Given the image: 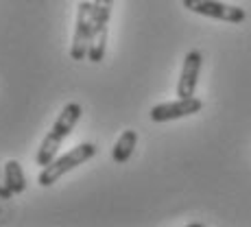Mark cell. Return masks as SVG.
<instances>
[{"label": "cell", "mask_w": 251, "mask_h": 227, "mask_svg": "<svg viewBox=\"0 0 251 227\" xmlns=\"http://www.w3.org/2000/svg\"><path fill=\"white\" fill-rule=\"evenodd\" d=\"M94 153H96V147L92 142H83V144H79V147L70 149L68 153H64L61 157L52 159L48 166L42 168V173L37 175V183L44 186V188L52 186V183L59 181L66 173H70L72 168L81 166V164H85L88 159H92L94 157Z\"/></svg>", "instance_id": "cell-2"}, {"label": "cell", "mask_w": 251, "mask_h": 227, "mask_svg": "<svg viewBox=\"0 0 251 227\" xmlns=\"http://www.w3.org/2000/svg\"><path fill=\"white\" fill-rule=\"evenodd\" d=\"M203 109V101L195 99V96H186V99L168 101V103H160L151 109V120L153 123H171L177 118H186Z\"/></svg>", "instance_id": "cell-6"}, {"label": "cell", "mask_w": 251, "mask_h": 227, "mask_svg": "<svg viewBox=\"0 0 251 227\" xmlns=\"http://www.w3.org/2000/svg\"><path fill=\"white\" fill-rule=\"evenodd\" d=\"M92 11H94V2L90 0H81L76 4V26L70 46V57L75 61H83L88 57L92 44Z\"/></svg>", "instance_id": "cell-4"}, {"label": "cell", "mask_w": 251, "mask_h": 227, "mask_svg": "<svg viewBox=\"0 0 251 227\" xmlns=\"http://www.w3.org/2000/svg\"><path fill=\"white\" fill-rule=\"evenodd\" d=\"M4 181H7L9 190L13 195H20V192L26 188V179H24V173H22V166L18 159H9L4 164Z\"/></svg>", "instance_id": "cell-9"}, {"label": "cell", "mask_w": 251, "mask_h": 227, "mask_svg": "<svg viewBox=\"0 0 251 227\" xmlns=\"http://www.w3.org/2000/svg\"><path fill=\"white\" fill-rule=\"evenodd\" d=\"M136 144H138V131H133V129L123 131L120 133V138L116 140V144H114V151H112L114 162L116 164H125L129 157H131Z\"/></svg>", "instance_id": "cell-8"}, {"label": "cell", "mask_w": 251, "mask_h": 227, "mask_svg": "<svg viewBox=\"0 0 251 227\" xmlns=\"http://www.w3.org/2000/svg\"><path fill=\"white\" fill-rule=\"evenodd\" d=\"M183 7L192 13H199L205 18H214V20H223L231 24H240L247 18V11L234 4H225L221 0H181Z\"/></svg>", "instance_id": "cell-5"}, {"label": "cell", "mask_w": 251, "mask_h": 227, "mask_svg": "<svg viewBox=\"0 0 251 227\" xmlns=\"http://www.w3.org/2000/svg\"><path fill=\"white\" fill-rule=\"evenodd\" d=\"M81 114H83V109H81L79 103H68L64 109H61V114L57 116L55 125L50 127V131L46 133L44 142H42L40 151H37L35 155V162L37 166H48V164L55 159L57 151L61 149V142H64L66 138L72 133V129L76 127V123H79Z\"/></svg>", "instance_id": "cell-1"}, {"label": "cell", "mask_w": 251, "mask_h": 227, "mask_svg": "<svg viewBox=\"0 0 251 227\" xmlns=\"http://www.w3.org/2000/svg\"><path fill=\"white\" fill-rule=\"evenodd\" d=\"M11 197H13V192L9 190L7 181H4V173H0V199H2V201H9Z\"/></svg>", "instance_id": "cell-10"}, {"label": "cell", "mask_w": 251, "mask_h": 227, "mask_svg": "<svg viewBox=\"0 0 251 227\" xmlns=\"http://www.w3.org/2000/svg\"><path fill=\"white\" fill-rule=\"evenodd\" d=\"M92 2H94V11H92V44L88 59L92 64H100L105 57V46H107V26L114 0H92Z\"/></svg>", "instance_id": "cell-3"}, {"label": "cell", "mask_w": 251, "mask_h": 227, "mask_svg": "<svg viewBox=\"0 0 251 227\" xmlns=\"http://www.w3.org/2000/svg\"><path fill=\"white\" fill-rule=\"evenodd\" d=\"M201 61H203V55L199 50H188L186 59H183L181 76L177 81V96H181V99L195 96L197 81H199V72H201Z\"/></svg>", "instance_id": "cell-7"}]
</instances>
